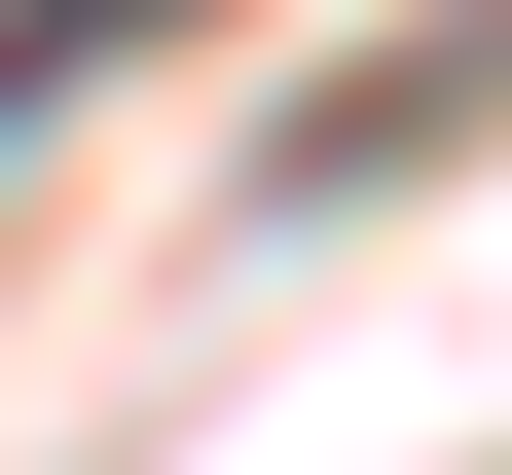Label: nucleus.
Returning a JSON list of instances; mask_svg holds the SVG:
<instances>
[{
    "instance_id": "f257e3e1",
    "label": "nucleus",
    "mask_w": 512,
    "mask_h": 475,
    "mask_svg": "<svg viewBox=\"0 0 512 475\" xmlns=\"http://www.w3.org/2000/svg\"><path fill=\"white\" fill-rule=\"evenodd\" d=\"M147 37H220V0H0V110H74V74H147Z\"/></svg>"
}]
</instances>
